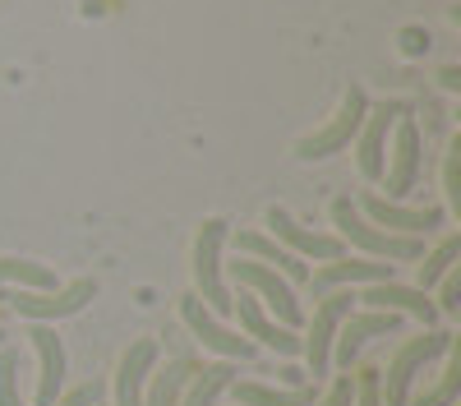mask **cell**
Masks as SVG:
<instances>
[{"label":"cell","mask_w":461,"mask_h":406,"mask_svg":"<svg viewBox=\"0 0 461 406\" xmlns=\"http://www.w3.org/2000/svg\"><path fill=\"white\" fill-rule=\"evenodd\" d=\"M332 221H337V231H341V245H360L374 258H388V264H415V258H425V240H420V236L378 231L346 194L332 199Z\"/></svg>","instance_id":"cell-1"},{"label":"cell","mask_w":461,"mask_h":406,"mask_svg":"<svg viewBox=\"0 0 461 406\" xmlns=\"http://www.w3.org/2000/svg\"><path fill=\"white\" fill-rule=\"evenodd\" d=\"M97 295V282L93 277H74L56 291H5L0 286V310H19L23 319H37V323H56V319H69V314H84Z\"/></svg>","instance_id":"cell-2"},{"label":"cell","mask_w":461,"mask_h":406,"mask_svg":"<svg viewBox=\"0 0 461 406\" xmlns=\"http://www.w3.org/2000/svg\"><path fill=\"white\" fill-rule=\"evenodd\" d=\"M226 236H230V221H221V217H208L203 227H199V236H194V295L199 301L221 319V314H230V301L236 295L226 291V282H221V249H226Z\"/></svg>","instance_id":"cell-3"},{"label":"cell","mask_w":461,"mask_h":406,"mask_svg":"<svg viewBox=\"0 0 461 406\" xmlns=\"http://www.w3.org/2000/svg\"><path fill=\"white\" fill-rule=\"evenodd\" d=\"M365 116H369V93H365L360 84H351V88L341 93V106H337V116H332V121H328L323 130L304 134V139L295 143V158L314 162V158H332V153H341V148H346V143H351V139L360 134Z\"/></svg>","instance_id":"cell-4"},{"label":"cell","mask_w":461,"mask_h":406,"mask_svg":"<svg viewBox=\"0 0 461 406\" xmlns=\"http://www.w3.org/2000/svg\"><path fill=\"white\" fill-rule=\"evenodd\" d=\"M230 277H236L240 291L258 295V305L273 310L282 328L295 332V328L304 323V310H300V301H295V286H291L282 273H273L267 264H254V258H236V264H230Z\"/></svg>","instance_id":"cell-5"},{"label":"cell","mask_w":461,"mask_h":406,"mask_svg":"<svg viewBox=\"0 0 461 406\" xmlns=\"http://www.w3.org/2000/svg\"><path fill=\"white\" fill-rule=\"evenodd\" d=\"M447 342H452V332L429 328V332L406 338V342L397 347V356H393V365H388V379H383V388H388V406H406V401H411V383L425 374V365H429L434 356L447 351Z\"/></svg>","instance_id":"cell-6"},{"label":"cell","mask_w":461,"mask_h":406,"mask_svg":"<svg viewBox=\"0 0 461 406\" xmlns=\"http://www.w3.org/2000/svg\"><path fill=\"white\" fill-rule=\"evenodd\" d=\"M346 314H356V291H328L319 310H314V323H310V338H300V351L310 356V374L323 379L328 365H332V338L337 328L346 323Z\"/></svg>","instance_id":"cell-7"},{"label":"cell","mask_w":461,"mask_h":406,"mask_svg":"<svg viewBox=\"0 0 461 406\" xmlns=\"http://www.w3.org/2000/svg\"><path fill=\"white\" fill-rule=\"evenodd\" d=\"M397 328H402V319H397L393 310L346 314V323L337 328V338H332V360L346 369V374H351V365L360 360L365 342H374V338H397Z\"/></svg>","instance_id":"cell-8"},{"label":"cell","mask_w":461,"mask_h":406,"mask_svg":"<svg viewBox=\"0 0 461 406\" xmlns=\"http://www.w3.org/2000/svg\"><path fill=\"white\" fill-rule=\"evenodd\" d=\"M180 319H185L189 332H194L208 351H217L221 360H249V356H254V342L240 338V332H230V328L199 301V295H185V301H180Z\"/></svg>","instance_id":"cell-9"},{"label":"cell","mask_w":461,"mask_h":406,"mask_svg":"<svg viewBox=\"0 0 461 406\" xmlns=\"http://www.w3.org/2000/svg\"><path fill=\"white\" fill-rule=\"evenodd\" d=\"M406 111V102H383V106H374L369 116H365V125H360V143H356V162H360V176L365 180H383V171H388V130L397 125V116Z\"/></svg>","instance_id":"cell-10"},{"label":"cell","mask_w":461,"mask_h":406,"mask_svg":"<svg viewBox=\"0 0 461 406\" xmlns=\"http://www.w3.org/2000/svg\"><path fill=\"white\" fill-rule=\"evenodd\" d=\"M420 171H425V139H420V125L411 116V106L397 116V139H393V167L383 171L388 176V194H406L415 190Z\"/></svg>","instance_id":"cell-11"},{"label":"cell","mask_w":461,"mask_h":406,"mask_svg":"<svg viewBox=\"0 0 461 406\" xmlns=\"http://www.w3.org/2000/svg\"><path fill=\"white\" fill-rule=\"evenodd\" d=\"M267 227L277 231V240L295 254V258H323V264H332V258H346V245H341V236H323V231H310V227H300V221L282 208V203H273L267 208Z\"/></svg>","instance_id":"cell-12"},{"label":"cell","mask_w":461,"mask_h":406,"mask_svg":"<svg viewBox=\"0 0 461 406\" xmlns=\"http://www.w3.org/2000/svg\"><path fill=\"white\" fill-rule=\"evenodd\" d=\"M356 208L374 221L378 231H393V236H420V231L429 236L443 221V208H402V203L383 199V194H365Z\"/></svg>","instance_id":"cell-13"},{"label":"cell","mask_w":461,"mask_h":406,"mask_svg":"<svg viewBox=\"0 0 461 406\" xmlns=\"http://www.w3.org/2000/svg\"><path fill=\"white\" fill-rule=\"evenodd\" d=\"M230 245H236V254L240 258H254V264H267L273 273H282L291 286H300V282H310V268H304V258H295L282 240H267L263 231H249V227H240L236 236H226Z\"/></svg>","instance_id":"cell-14"},{"label":"cell","mask_w":461,"mask_h":406,"mask_svg":"<svg viewBox=\"0 0 461 406\" xmlns=\"http://www.w3.org/2000/svg\"><path fill=\"white\" fill-rule=\"evenodd\" d=\"M356 282H365V286L397 282V264H388V258H383V264H374V258H332V264H323V268L310 273V286L319 295L341 291V286H356Z\"/></svg>","instance_id":"cell-15"},{"label":"cell","mask_w":461,"mask_h":406,"mask_svg":"<svg viewBox=\"0 0 461 406\" xmlns=\"http://www.w3.org/2000/svg\"><path fill=\"white\" fill-rule=\"evenodd\" d=\"M356 301H365L369 310H393V314H415L425 328H434L443 314H438V305L429 301V291H420V286H397V282H374V286H365Z\"/></svg>","instance_id":"cell-16"},{"label":"cell","mask_w":461,"mask_h":406,"mask_svg":"<svg viewBox=\"0 0 461 406\" xmlns=\"http://www.w3.org/2000/svg\"><path fill=\"white\" fill-rule=\"evenodd\" d=\"M230 314H240V328L249 332V338H258L263 347H273L277 356H300V338L291 328H282L277 319H267V310L258 305V295L240 291L236 301H230Z\"/></svg>","instance_id":"cell-17"},{"label":"cell","mask_w":461,"mask_h":406,"mask_svg":"<svg viewBox=\"0 0 461 406\" xmlns=\"http://www.w3.org/2000/svg\"><path fill=\"white\" fill-rule=\"evenodd\" d=\"M37 360H42V374H37V406H56V397L65 392V342L56 338L51 323H37L32 332Z\"/></svg>","instance_id":"cell-18"},{"label":"cell","mask_w":461,"mask_h":406,"mask_svg":"<svg viewBox=\"0 0 461 406\" xmlns=\"http://www.w3.org/2000/svg\"><path fill=\"white\" fill-rule=\"evenodd\" d=\"M152 369H158V342L139 338L115 369V406H143V383Z\"/></svg>","instance_id":"cell-19"},{"label":"cell","mask_w":461,"mask_h":406,"mask_svg":"<svg viewBox=\"0 0 461 406\" xmlns=\"http://www.w3.org/2000/svg\"><path fill=\"white\" fill-rule=\"evenodd\" d=\"M236 383V365L230 360H217V365H203L189 374L185 392H180V406H217V397Z\"/></svg>","instance_id":"cell-20"},{"label":"cell","mask_w":461,"mask_h":406,"mask_svg":"<svg viewBox=\"0 0 461 406\" xmlns=\"http://www.w3.org/2000/svg\"><path fill=\"white\" fill-rule=\"evenodd\" d=\"M236 406H314L319 401V379L300 388H263V383H230Z\"/></svg>","instance_id":"cell-21"},{"label":"cell","mask_w":461,"mask_h":406,"mask_svg":"<svg viewBox=\"0 0 461 406\" xmlns=\"http://www.w3.org/2000/svg\"><path fill=\"white\" fill-rule=\"evenodd\" d=\"M194 360L189 356H180V360H171L167 369H152V388L143 392V406H180V392H185V383H189V374H194Z\"/></svg>","instance_id":"cell-22"},{"label":"cell","mask_w":461,"mask_h":406,"mask_svg":"<svg viewBox=\"0 0 461 406\" xmlns=\"http://www.w3.org/2000/svg\"><path fill=\"white\" fill-rule=\"evenodd\" d=\"M447 369H443V379L429 388V392H420L415 401H406V406H456V397H461V342L452 338L447 342Z\"/></svg>","instance_id":"cell-23"},{"label":"cell","mask_w":461,"mask_h":406,"mask_svg":"<svg viewBox=\"0 0 461 406\" xmlns=\"http://www.w3.org/2000/svg\"><path fill=\"white\" fill-rule=\"evenodd\" d=\"M0 286H19V291H56V273L32 258H0Z\"/></svg>","instance_id":"cell-24"},{"label":"cell","mask_w":461,"mask_h":406,"mask_svg":"<svg viewBox=\"0 0 461 406\" xmlns=\"http://www.w3.org/2000/svg\"><path fill=\"white\" fill-rule=\"evenodd\" d=\"M456 258H461V236H447L425 264H420V291H429V286H438L452 268H456Z\"/></svg>","instance_id":"cell-25"},{"label":"cell","mask_w":461,"mask_h":406,"mask_svg":"<svg viewBox=\"0 0 461 406\" xmlns=\"http://www.w3.org/2000/svg\"><path fill=\"white\" fill-rule=\"evenodd\" d=\"M0 406H23L19 392V351L0 347Z\"/></svg>","instance_id":"cell-26"},{"label":"cell","mask_w":461,"mask_h":406,"mask_svg":"<svg viewBox=\"0 0 461 406\" xmlns=\"http://www.w3.org/2000/svg\"><path fill=\"white\" fill-rule=\"evenodd\" d=\"M443 190H447V203L452 212L461 217V139L447 143V162H443Z\"/></svg>","instance_id":"cell-27"},{"label":"cell","mask_w":461,"mask_h":406,"mask_svg":"<svg viewBox=\"0 0 461 406\" xmlns=\"http://www.w3.org/2000/svg\"><path fill=\"white\" fill-rule=\"evenodd\" d=\"M356 406H383V369L365 365L356 374Z\"/></svg>","instance_id":"cell-28"},{"label":"cell","mask_w":461,"mask_h":406,"mask_svg":"<svg viewBox=\"0 0 461 406\" xmlns=\"http://www.w3.org/2000/svg\"><path fill=\"white\" fill-rule=\"evenodd\" d=\"M438 314H461V268H452L443 282H438Z\"/></svg>","instance_id":"cell-29"},{"label":"cell","mask_w":461,"mask_h":406,"mask_svg":"<svg viewBox=\"0 0 461 406\" xmlns=\"http://www.w3.org/2000/svg\"><path fill=\"white\" fill-rule=\"evenodd\" d=\"M102 392H106V383H102V379H93V383H79V388L60 392V397H56V406H97V401H102Z\"/></svg>","instance_id":"cell-30"},{"label":"cell","mask_w":461,"mask_h":406,"mask_svg":"<svg viewBox=\"0 0 461 406\" xmlns=\"http://www.w3.org/2000/svg\"><path fill=\"white\" fill-rule=\"evenodd\" d=\"M314 406H356V379H351V374H341V379L328 388V397L314 401Z\"/></svg>","instance_id":"cell-31"},{"label":"cell","mask_w":461,"mask_h":406,"mask_svg":"<svg viewBox=\"0 0 461 406\" xmlns=\"http://www.w3.org/2000/svg\"><path fill=\"white\" fill-rule=\"evenodd\" d=\"M402 47H406L411 56H420V51H429V32H415V28H411V32H402Z\"/></svg>","instance_id":"cell-32"},{"label":"cell","mask_w":461,"mask_h":406,"mask_svg":"<svg viewBox=\"0 0 461 406\" xmlns=\"http://www.w3.org/2000/svg\"><path fill=\"white\" fill-rule=\"evenodd\" d=\"M438 84H443L447 93H456V88H461V69H456V65H447V69L438 74Z\"/></svg>","instance_id":"cell-33"},{"label":"cell","mask_w":461,"mask_h":406,"mask_svg":"<svg viewBox=\"0 0 461 406\" xmlns=\"http://www.w3.org/2000/svg\"><path fill=\"white\" fill-rule=\"evenodd\" d=\"M0 347H5V328H0Z\"/></svg>","instance_id":"cell-34"},{"label":"cell","mask_w":461,"mask_h":406,"mask_svg":"<svg viewBox=\"0 0 461 406\" xmlns=\"http://www.w3.org/2000/svg\"><path fill=\"white\" fill-rule=\"evenodd\" d=\"M97 406H102V401H97Z\"/></svg>","instance_id":"cell-35"}]
</instances>
